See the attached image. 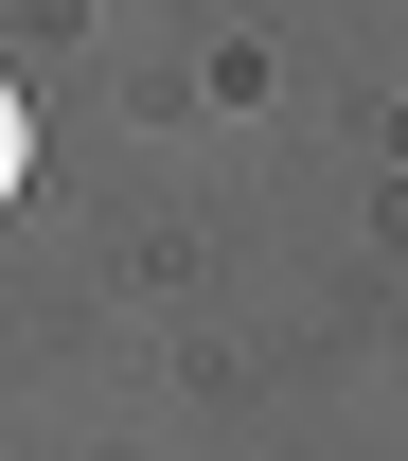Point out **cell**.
I'll use <instances>...</instances> for the list:
<instances>
[{
  "label": "cell",
  "mask_w": 408,
  "mask_h": 461,
  "mask_svg": "<svg viewBox=\"0 0 408 461\" xmlns=\"http://www.w3.org/2000/svg\"><path fill=\"white\" fill-rule=\"evenodd\" d=\"M18 160H36V124H18V89H0V195H18Z\"/></svg>",
  "instance_id": "1"
}]
</instances>
